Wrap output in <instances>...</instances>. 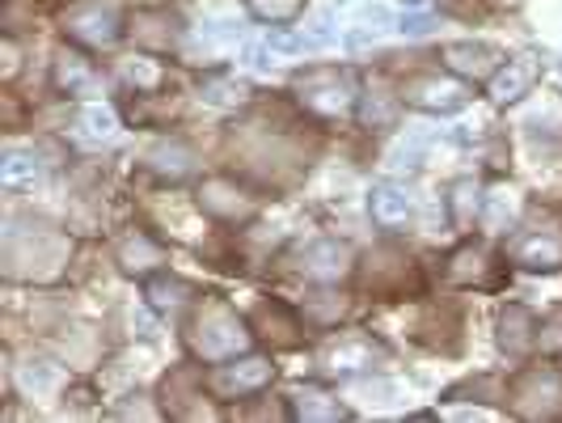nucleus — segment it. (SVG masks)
Instances as JSON below:
<instances>
[{
    "instance_id": "28",
    "label": "nucleus",
    "mask_w": 562,
    "mask_h": 423,
    "mask_svg": "<svg viewBox=\"0 0 562 423\" xmlns=\"http://www.w3.org/2000/svg\"><path fill=\"white\" fill-rule=\"evenodd\" d=\"M541 348H546V352H559L562 348V309L550 318V334H541Z\"/></svg>"
},
{
    "instance_id": "12",
    "label": "nucleus",
    "mask_w": 562,
    "mask_h": 423,
    "mask_svg": "<svg viewBox=\"0 0 562 423\" xmlns=\"http://www.w3.org/2000/svg\"><path fill=\"white\" fill-rule=\"evenodd\" d=\"M56 85H60L63 94H94L97 72L81 51H68L63 47L60 56H56Z\"/></svg>"
},
{
    "instance_id": "20",
    "label": "nucleus",
    "mask_w": 562,
    "mask_h": 423,
    "mask_svg": "<svg viewBox=\"0 0 562 423\" xmlns=\"http://www.w3.org/2000/svg\"><path fill=\"white\" fill-rule=\"evenodd\" d=\"M347 411L330 398L326 402V393H317V390H305V393H296V420H343Z\"/></svg>"
},
{
    "instance_id": "19",
    "label": "nucleus",
    "mask_w": 562,
    "mask_h": 423,
    "mask_svg": "<svg viewBox=\"0 0 562 423\" xmlns=\"http://www.w3.org/2000/svg\"><path fill=\"white\" fill-rule=\"evenodd\" d=\"M115 128H119V119H115V110H110V106L94 102V106H85V110H81V136H85V140L102 144V140H110V136H115Z\"/></svg>"
},
{
    "instance_id": "23",
    "label": "nucleus",
    "mask_w": 562,
    "mask_h": 423,
    "mask_svg": "<svg viewBox=\"0 0 562 423\" xmlns=\"http://www.w3.org/2000/svg\"><path fill=\"white\" fill-rule=\"evenodd\" d=\"M473 212H482L478 187H473V183H457V187H453V221H457V225H469Z\"/></svg>"
},
{
    "instance_id": "27",
    "label": "nucleus",
    "mask_w": 562,
    "mask_h": 423,
    "mask_svg": "<svg viewBox=\"0 0 562 423\" xmlns=\"http://www.w3.org/2000/svg\"><path fill=\"white\" fill-rule=\"evenodd\" d=\"M436 26V17H428V13H410V17H402V26L398 31L410 34V38H419V34H428Z\"/></svg>"
},
{
    "instance_id": "8",
    "label": "nucleus",
    "mask_w": 562,
    "mask_h": 423,
    "mask_svg": "<svg viewBox=\"0 0 562 423\" xmlns=\"http://www.w3.org/2000/svg\"><path fill=\"white\" fill-rule=\"evenodd\" d=\"M500 60L503 56L495 47H487V43H448V47H444L448 72H457V77H466V81H487Z\"/></svg>"
},
{
    "instance_id": "24",
    "label": "nucleus",
    "mask_w": 562,
    "mask_h": 423,
    "mask_svg": "<svg viewBox=\"0 0 562 423\" xmlns=\"http://www.w3.org/2000/svg\"><path fill=\"white\" fill-rule=\"evenodd\" d=\"M394 119H398V102L385 98V94H368V102H364V124L368 128H394Z\"/></svg>"
},
{
    "instance_id": "32",
    "label": "nucleus",
    "mask_w": 562,
    "mask_h": 423,
    "mask_svg": "<svg viewBox=\"0 0 562 423\" xmlns=\"http://www.w3.org/2000/svg\"><path fill=\"white\" fill-rule=\"evenodd\" d=\"M364 22H376V26H385V22H389V13H385L380 4H368V9H364Z\"/></svg>"
},
{
    "instance_id": "7",
    "label": "nucleus",
    "mask_w": 562,
    "mask_h": 423,
    "mask_svg": "<svg viewBox=\"0 0 562 423\" xmlns=\"http://www.w3.org/2000/svg\"><path fill=\"white\" fill-rule=\"evenodd\" d=\"M537 72H541L537 56H516V60H507V64L491 77V102H495V106H512V102H520L532 90Z\"/></svg>"
},
{
    "instance_id": "29",
    "label": "nucleus",
    "mask_w": 562,
    "mask_h": 423,
    "mask_svg": "<svg viewBox=\"0 0 562 423\" xmlns=\"http://www.w3.org/2000/svg\"><path fill=\"white\" fill-rule=\"evenodd\" d=\"M267 51H271L267 43H250V47H246V60H250V68H271Z\"/></svg>"
},
{
    "instance_id": "25",
    "label": "nucleus",
    "mask_w": 562,
    "mask_h": 423,
    "mask_svg": "<svg viewBox=\"0 0 562 423\" xmlns=\"http://www.w3.org/2000/svg\"><path fill=\"white\" fill-rule=\"evenodd\" d=\"M267 47H271V51H305L309 43H305V34L271 31V38H267Z\"/></svg>"
},
{
    "instance_id": "31",
    "label": "nucleus",
    "mask_w": 562,
    "mask_h": 423,
    "mask_svg": "<svg viewBox=\"0 0 562 423\" xmlns=\"http://www.w3.org/2000/svg\"><path fill=\"white\" fill-rule=\"evenodd\" d=\"M17 72V47H13V38H4V77H13Z\"/></svg>"
},
{
    "instance_id": "4",
    "label": "nucleus",
    "mask_w": 562,
    "mask_h": 423,
    "mask_svg": "<svg viewBox=\"0 0 562 423\" xmlns=\"http://www.w3.org/2000/svg\"><path fill=\"white\" fill-rule=\"evenodd\" d=\"M512 398H516V411L520 415H529V420H554L562 411V377L554 368H532V373H525L512 386Z\"/></svg>"
},
{
    "instance_id": "14",
    "label": "nucleus",
    "mask_w": 562,
    "mask_h": 423,
    "mask_svg": "<svg viewBox=\"0 0 562 423\" xmlns=\"http://www.w3.org/2000/svg\"><path fill=\"white\" fill-rule=\"evenodd\" d=\"M0 183L9 187V191H34L38 183H43V165L34 153H9L4 162H0Z\"/></svg>"
},
{
    "instance_id": "2",
    "label": "nucleus",
    "mask_w": 562,
    "mask_h": 423,
    "mask_svg": "<svg viewBox=\"0 0 562 423\" xmlns=\"http://www.w3.org/2000/svg\"><path fill=\"white\" fill-rule=\"evenodd\" d=\"M190 343H195V352L203 360H229L250 348V334H246L242 318H237L224 301H208V305L199 309V318H195Z\"/></svg>"
},
{
    "instance_id": "22",
    "label": "nucleus",
    "mask_w": 562,
    "mask_h": 423,
    "mask_svg": "<svg viewBox=\"0 0 562 423\" xmlns=\"http://www.w3.org/2000/svg\"><path fill=\"white\" fill-rule=\"evenodd\" d=\"M482 267H487V250L482 246H466V250L453 255V280H461V284L478 280L482 284Z\"/></svg>"
},
{
    "instance_id": "17",
    "label": "nucleus",
    "mask_w": 562,
    "mask_h": 423,
    "mask_svg": "<svg viewBox=\"0 0 562 423\" xmlns=\"http://www.w3.org/2000/svg\"><path fill=\"white\" fill-rule=\"evenodd\" d=\"M373 356L376 352L364 339H343V343H335V348L326 352V368H330V373H360V368L373 364Z\"/></svg>"
},
{
    "instance_id": "21",
    "label": "nucleus",
    "mask_w": 562,
    "mask_h": 423,
    "mask_svg": "<svg viewBox=\"0 0 562 423\" xmlns=\"http://www.w3.org/2000/svg\"><path fill=\"white\" fill-rule=\"evenodd\" d=\"M144 296L153 301L156 309H183L187 305L190 289L183 284V280H153L149 289H144Z\"/></svg>"
},
{
    "instance_id": "6",
    "label": "nucleus",
    "mask_w": 562,
    "mask_h": 423,
    "mask_svg": "<svg viewBox=\"0 0 562 423\" xmlns=\"http://www.w3.org/2000/svg\"><path fill=\"white\" fill-rule=\"evenodd\" d=\"M68 34L77 38V43H85V47H110V43H119V13L110 9V4H102V0H90V4H77L72 13H68Z\"/></svg>"
},
{
    "instance_id": "26",
    "label": "nucleus",
    "mask_w": 562,
    "mask_h": 423,
    "mask_svg": "<svg viewBox=\"0 0 562 423\" xmlns=\"http://www.w3.org/2000/svg\"><path fill=\"white\" fill-rule=\"evenodd\" d=\"M22 386H26V390H43V386H51V368H47L43 360H38V364H26V368H22Z\"/></svg>"
},
{
    "instance_id": "18",
    "label": "nucleus",
    "mask_w": 562,
    "mask_h": 423,
    "mask_svg": "<svg viewBox=\"0 0 562 423\" xmlns=\"http://www.w3.org/2000/svg\"><path fill=\"white\" fill-rule=\"evenodd\" d=\"M254 22H267V26H288L305 13V0H246Z\"/></svg>"
},
{
    "instance_id": "15",
    "label": "nucleus",
    "mask_w": 562,
    "mask_h": 423,
    "mask_svg": "<svg viewBox=\"0 0 562 423\" xmlns=\"http://www.w3.org/2000/svg\"><path fill=\"white\" fill-rule=\"evenodd\" d=\"M516 216H520V196L516 191H491V196H482V225L491 228V233H503V228L516 225Z\"/></svg>"
},
{
    "instance_id": "13",
    "label": "nucleus",
    "mask_w": 562,
    "mask_h": 423,
    "mask_svg": "<svg viewBox=\"0 0 562 423\" xmlns=\"http://www.w3.org/2000/svg\"><path fill=\"white\" fill-rule=\"evenodd\" d=\"M532 314L529 309H520V305H512V309H503L500 318V343L507 356H525L532 348Z\"/></svg>"
},
{
    "instance_id": "10",
    "label": "nucleus",
    "mask_w": 562,
    "mask_h": 423,
    "mask_svg": "<svg viewBox=\"0 0 562 423\" xmlns=\"http://www.w3.org/2000/svg\"><path fill=\"white\" fill-rule=\"evenodd\" d=\"M512 262L525 271H559L562 267V237L554 233H529L512 246Z\"/></svg>"
},
{
    "instance_id": "11",
    "label": "nucleus",
    "mask_w": 562,
    "mask_h": 423,
    "mask_svg": "<svg viewBox=\"0 0 562 423\" xmlns=\"http://www.w3.org/2000/svg\"><path fill=\"white\" fill-rule=\"evenodd\" d=\"M301 267H305V275H309V280L330 284V280H343L347 275V267H351V250H347L343 242H317V246L305 250Z\"/></svg>"
},
{
    "instance_id": "9",
    "label": "nucleus",
    "mask_w": 562,
    "mask_h": 423,
    "mask_svg": "<svg viewBox=\"0 0 562 423\" xmlns=\"http://www.w3.org/2000/svg\"><path fill=\"white\" fill-rule=\"evenodd\" d=\"M368 208H373L376 225L389 228V233L407 228L410 216H414V199H410L407 187H398V183H376L373 196H368Z\"/></svg>"
},
{
    "instance_id": "16",
    "label": "nucleus",
    "mask_w": 562,
    "mask_h": 423,
    "mask_svg": "<svg viewBox=\"0 0 562 423\" xmlns=\"http://www.w3.org/2000/svg\"><path fill=\"white\" fill-rule=\"evenodd\" d=\"M119 77L127 85H136V94H149V90H161L165 68L153 56H127V60H119Z\"/></svg>"
},
{
    "instance_id": "3",
    "label": "nucleus",
    "mask_w": 562,
    "mask_h": 423,
    "mask_svg": "<svg viewBox=\"0 0 562 423\" xmlns=\"http://www.w3.org/2000/svg\"><path fill=\"white\" fill-rule=\"evenodd\" d=\"M271 377H276V364L262 356H246V360H229V364H220L208 373V390L216 393V398H250V393L267 390L271 386Z\"/></svg>"
},
{
    "instance_id": "1",
    "label": "nucleus",
    "mask_w": 562,
    "mask_h": 423,
    "mask_svg": "<svg viewBox=\"0 0 562 423\" xmlns=\"http://www.w3.org/2000/svg\"><path fill=\"white\" fill-rule=\"evenodd\" d=\"M296 98L317 119H347L355 98H360V81H355L351 68H309V72L296 77Z\"/></svg>"
},
{
    "instance_id": "30",
    "label": "nucleus",
    "mask_w": 562,
    "mask_h": 423,
    "mask_svg": "<svg viewBox=\"0 0 562 423\" xmlns=\"http://www.w3.org/2000/svg\"><path fill=\"white\" fill-rule=\"evenodd\" d=\"M394 165H398V169H410V174H414V169L423 165V162H419V144H410V149H398V162H394Z\"/></svg>"
},
{
    "instance_id": "5",
    "label": "nucleus",
    "mask_w": 562,
    "mask_h": 423,
    "mask_svg": "<svg viewBox=\"0 0 562 423\" xmlns=\"http://www.w3.org/2000/svg\"><path fill=\"white\" fill-rule=\"evenodd\" d=\"M407 102L414 110H432V115H457L466 110L469 102V85L457 81V77H414L407 81Z\"/></svg>"
},
{
    "instance_id": "33",
    "label": "nucleus",
    "mask_w": 562,
    "mask_h": 423,
    "mask_svg": "<svg viewBox=\"0 0 562 423\" xmlns=\"http://www.w3.org/2000/svg\"><path fill=\"white\" fill-rule=\"evenodd\" d=\"M407 9H428V0H402Z\"/></svg>"
}]
</instances>
